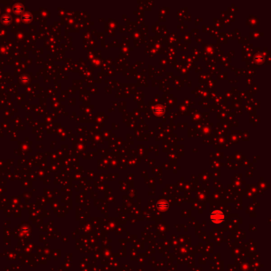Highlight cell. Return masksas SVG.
<instances>
[{
	"label": "cell",
	"mask_w": 271,
	"mask_h": 271,
	"mask_svg": "<svg viewBox=\"0 0 271 271\" xmlns=\"http://www.w3.org/2000/svg\"><path fill=\"white\" fill-rule=\"evenodd\" d=\"M210 219H211L212 223H215V224H219V223H221L224 220L225 215L223 214V212L220 211V210H215L210 215Z\"/></svg>",
	"instance_id": "cell-1"
},
{
	"label": "cell",
	"mask_w": 271,
	"mask_h": 271,
	"mask_svg": "<svg viewBox=\"0 0 271 271\" xmlns=\"http://www.w3.org/2000/svg\"><path fill=\"white\" fill-rule=\"evenodd\" d=\"M158 208L159 209H161V210H164L165 208H168V203L165 201H159L158 203Z\"/></svg>",
	"instance_id": "cell-2"
}]
</instances>
